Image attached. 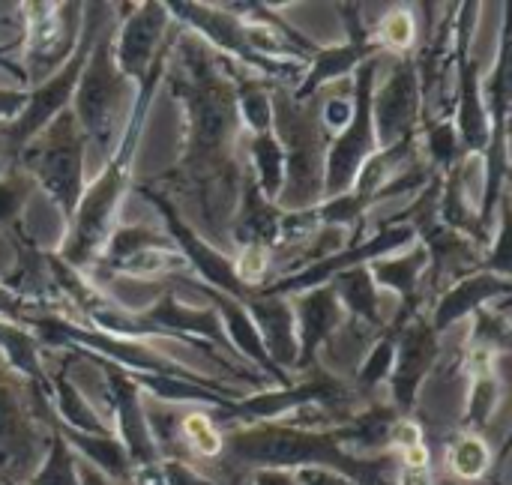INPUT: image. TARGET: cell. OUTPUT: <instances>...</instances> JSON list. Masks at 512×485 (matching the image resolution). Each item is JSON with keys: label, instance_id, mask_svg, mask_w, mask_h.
<instances>
[{"label": "cell", "instance_id": "cell-1", "mask_svg": "<svg viewBox=\"0 0 512 485\" xmlns=\"http://www.w3.org/2000/svg\"><path fill=\"white\" fill-rule=\"evenodd\" d=\"M168 48H171V39H165V45L153 57V66H150L147 78L141 81L138 99L132 105V114L126 117V126L120 132V141L111 150L108 165L99 171L96 183H90V189L81 195V201L72 213V231L63 243L60 261L75 273L90 267L99 258V249L105 246V240L111 237V222H114L117 204L129 186V168H132V159H135V150L141 141V126L147 120V111L153 108L156 87L165 75Z\"/></svg>", "mask_w": 512, "mask_h": 485}, {"label": "cell", "instance_id": "cell-2", "mask_svg": "<svg viewBox=\"0 0 512 485\" xmlns=\"http://www.w3.org/2000/svg\"><path fill=\"white\" fill-rule=\"evenodd\" d=\"M273 135L285 156V183L276 198L282 213L312 210L324 201L327 132L309 102H297L285 87L273 90Z\"/></svg>", "mask_w": 512, "mask_h": 485}, {"label": "cell", "instance_id": "cell-3", "mask_svg": "<svg viewBox=\"0 0 512 485\" xmlns=\"http://www.w3.org/2000/svg\"><path fill=\"white\" fill-rule=\"evenodd\" d=\"M129 78H123V72L114 63V33L105 30L96 36L90 57L81 69L78 87H75V120L84 132L87 141H93V147L99 153H111L117 144V132L120 126H126V90H129Z\"/></svg>", "mask_w": 512, "mask_h": 485}, {"label": "cell", "instance_id": "cell-4", "mask_svg": "<svg viewBox=\"0 0 512 485\" xmlns=\"http://www.w3.org/2000/svg\"><path fill=\"white\" fill-rule=\"evenodd\" d=\"M180 96L189 105V153H186V165L201 171L219 168L222 165V153L228 138L234 135V90L228 81H222L213 69L210 60L192 63V75L189 81H183Z\"/></svg>", "mask_w": 512, "mask_h": 485}, {"label": "cell", "instance_id": "cell-5", "mask_svg": "<svg viewBox=\"0 0 512 485\" xmlns=\"http://www.w3.org/2000/svg\"><path fill=\"white\" fill-rule=\"evenodd\" d=\"M39 141L24 147L27 168L42 183L48 198L60 207L66 219H72L81 195H84V147L87 138L75 120V114H57Z\"/></svg>", "mask_w": 512, "mask_h": 485}, {"label": "cell", "instance_id": "cell-6", "mask_svg": "<svg viewBox=\"0 0 512 485\" xmlns=\"http://www.w3.org/2000/svg\"><path fill=\"white\" fill-rule=\"evenodd\" d=\"M102 21H105L102 15H84V18H81V36H78L72 54L66 57L63 69H57L54 75H48L39 87L27 90V105H24V111H21L12 123L0 126V135H3L6 150L15 153V150L27 147V144H30V141L57 117V114L66 111V105H69L72 96H75L81 69H84V63H87V57H90V48H93V42H96V36H99Z\"/></svg>", "mask_w": 512, "mask_h": 485}, {"label": "cell", "instance_id": "cell-7", "mask_svg": "<svg viewBox=\"0 0 512 485\" xmlns=\"http://www.w3.org/2000/svg\"><path fill=\"white\" fill-rule=\"evenodd\" d=\"M378 60L360 63L354 72V114L351 123L327 144L324 156V201L351 192L360 165L378 150L375 120H372V93H375Z\"/></svg>", "mask_w": 512, "mask_h": 485}, {"label": "cell", "instance_id": "cell-8", "mask_svg": "<svg viewBox=\"0 0 512 485\" xmlns=\"http://www.w3.org/2000/svg\"><path fill=\"white\" fill-rule=\"evenodd\" d=\"M417 243V234L411 225H384L372 240L360 243V246H348V249H339L309 267H303L300 273H291L279 282H270V285H261L255 288L258 294H267V297H285V294H303V291H312V288H321V285H330L339 273L351 270V267H366L378 258H387L399 249H408Z\"/></svg>", "mask_w": 512, "mask_h": 485}, {"label": "cell", "instance_id": "cell-9", "mask_svg": "<svg viewBox=\"0 0 512 485\" xmlns=\"http://www.w3.org/2000/svg\"><path fill=\"white\" fill-rule=\"evenodd\" d=\"M27 15V84L30 81H45L48 75L57 72V60H66L81 36V12L78 3H33L24 6Z\"/></svg>", "mask_w": 512, "mask_h": 485}, {"label": "cell", "instance_id": "cell-10", "mask_svg": "<svg viewBox=\"0 0 512 485\" xmlns=\"http://www.w3.org/2000/svg\"><path fill=\"white\" fill-rule=\"evenodd\" d=\"M138 192L165 216V222H168V237H171V243L180 249V255H183V261L204 279V285L207 288H213V291H219V294H228V297H234V300H240V303H246L255 291H249L240 279H237V273H234V261H228L219 249H213L207 240H201L180 216H177V210H174V204L162 195V192H156V189H150V186H138Z\"/></svg>", "mask_w": 512, "mask_h": 485}, {"label": "cell", "instance_id": "cell-11", "mask_svg": "<svg viewBox=\"0 0 512 485\" xmlns=\"http://www.w3.org/2000/svg\"><path fill=\"white\" fill-rule=\"evenodd\" d=\"M420 102H423V81L417 72V60H399L390 78L372 93L378 150L414 135L420 120Z\"/></svg>", "mask_w": 512, "mask_h": 485}, {"label": "cell", "instance_id": "cell-12", "mask_svg": "<svg viewBox=\"0 0 512 485\" xmlns=\"http://www.w3.org/2000/svg\"><path fill=\"white\" fill-rule=\"evenodd\" d=\"M171 12L165 3H141L132 6V15L123 18L120 33L114 36V63L123 78L141 84L153 66V57L165 45V27Z\"/></svg>", "mask_w": 512, "mask_h": 485}, {"label": "cell", "instance_id": "cell-13", "mask_svg": "<svg viewBox=\"0 0 512 485\" xmlns=\"http://www.w3.org/2000/svg\"><path fill=\"white\" fill-rule=\"evenodd\" d=\"M441 360V336L429 327L426 318H411L396 333V357L390 372V390L402 411L414 408L417 387L426 381V375Z\"/></svg>", "mask_w": 512, "mask_h": 485}, {"label": "cell", "instance_id": "cell-14", "mask_svg": "<svg viewBox=\"0 0 512 485\" xmlns=\"http://www.w3.org/2000/svg\"><path fill=\"white\" fill-rule=\"evenodd\" d=\"M294 324H297V369H309L318 357V348L345 324V309L333 285H321L303 294H294Z\"/></svg>", "mask_w": 512, "mask_h": 485}, {"label": "cell", "instance_id": "cell-15", "mask_svg": "<svg viewBox=\"0 0 512 485\" xmlns=\"http://www.w3.org/2000/svg\"><path fill=\"white\" fill-rule=\"evenodd\" d=\"M243 306L264 342L270 363L285 375H288V369H297L300 345H297V324H294L291 303L285 297H267V294L255 291Z\"/></svg>", "mask_w": 512, "mask_h": 485}, {"label": "cell", "instance_id": "cell-16", "mask_svg": "<svg viewBox=\"0 0 512 485\" xmlns=\"http://www.w3.org/2000/svg\"><path fill=\"white\" fill-rule=\"evenodd\" d=\"M189 288L198 291V294L204 297V303H210V306L216 309V315H219V321H222V330H225V339H228V348H234L237 354H243L246 360H252L261 372L273 375L282 387H288L291 378H288L285 372H279V369L270 363V357H267V351H264V342H261L258 330H255V324H252L246 306H243L240 300L228 297V294H219V291L201 285V282H198V285L189 282Z\"/></svg>", "mask_w": 512, "mask_h": 485}, {"label": "cell", "instance_id": "cell-17", "mask_svg": "<svg viewBox=\"0 0 512 485\" xmlns=\"http://www.w3.org/2000/svg\"><path fill=\"white\" fill-rule=\"evenodd\" d=\"M453 126L459 135L462 159L471 153H486L492 138V120L483 99V81H480V63L474 57L459 63V93H456V114Z\"/></svg>", "mask_w": 512, "mask_h": 485}, {"label": "cell", "instance_id": "cell-18", "mask_svg": "<svg viewBox=\"0 0 512 485\" xmlns=\"http://www.w3.org/2000/svg\"><path fill=\"white\" fill-rule=\"evenodd\" d=\"M512 285L510 279H501L495 273H471V276H459L453 288H447L438 297V306L432 312L429 327L441 336L447 333L456 321H462L465 315H474L483 309V303L492 300H507Z\"/></svg>", "mask_w": 512, "mask_h": 485}, {"label": "cell", "instance_id": "cell-19", "mask_svg": "<svg viewBox=\"0 0 512 485\" xmlns=\"http://www.w3.org/2000/svg\"><path fill=\"white\" fill-rule=\"evenodd\" d=\"M381 48L369 39V36H351L345 45H330V48H318L309 63H306V75L300 81V87L291 93L297 102H309L327 81L342 78L348 72H357L360 63L372 60Z\"/></svg>", "mask_w": 512, "mask_h": 485}, {"label": "cell", "instance_id": "cell-20", "mask_svg": "<svg viewBox=\"0 0 512 485\" xmlns=\"http://www.w3.org/2000/svg\"><path fill=\"white\" fill-rule=\"evenodd\" d=\"M102 375L108 381V390L114 396V405H117V417H120V429L126 435V444L129 450L138 456V459H147L153 450H150V429L144 423V411H141V393H138V384L129 378V372L111 366V363H102Z\"/></svg>", "mask_w": 512, "mask_h": 485}, {"label": "cell", "instance_id": "cell-21", "mask_svg": "<svg viewBox=\"0 0 512 485\" xmlns=\"http://www.w3.org/2000/svg\"><path fill=\"white\" fill-rule=\"evenodd\" d=\"M279 222H282V210L258 192L255 180H249V186L243 189V207L234 222V237L243 246L255 243L270 249L273 243H279Z\"/></svg>", "mask_w": 512, "mask_h": 485}, {"label": "cell", "instance_id": "cell-22", "mask_svg": "<svg viewBox=\"0 0 512 485\" xmlns=\"http://www.w3.org/2000/svg\"><path fill=\"white\" fill-rule=\"evenodd\" d=\"M426 267H429V252L423 246H417L414 252L399 255V258H378V261L366 264V270H369L375 285H381L387 291H396L405 300L402 321L411 318V312H414L411 300L417 294V285H420V276H423Z\"/></svg>", "mask_w": 512, "mask_h": 485}, {"label": "cell", "instance_id": "cell-23", "mask_svg": "<svg viewBox=\"0 0 512 485\" xmlns=\"http://www.w3.org/2000/svg\"><path fill=\"white\" fill-rule=\"evenodd\" d=\"M333 291L342 303L345 312H351L354 318L381 327V300H378V285L372 282L366 267H351L345 273H339L333 282Z\"/></svg>", "mask_w": 512, "mask_h": 485}, {"label": "cell", "instance_id": "cell-24", "mask_svg": "<svg viewBox=\"0 0 512 485\" xmlns=\"http://www.w3.org/2000/svg\"><path fill=\"white\" fill-rule=\"evenodd\" d=\"M0 351L6 354V360L15 372H21L39 390H45V393L51 390V378L45 375V369L39 363V348H36L33 333H27L21 324L0 321Z\"/></svg>", "mask_w": 512, "mask_h": 485}, {"label": "cell", "instance_id": "cell-25", "mask_svg": "<svg viewBox=\"0 0 512 485\" xmlns=\"http://www.w3.org/2000/svg\"><path fill=\"white\" fill-rule=\"evenodd\" d=\"M249 153H252V165H255V186L258 192L276 204L282 183H285V156L282 147L276 141L273 132L264 135H252L249 138Z\"/></svg>", "mask_w": 512, "mask_h": 485}, {"label": "cell", "instance_id": "cell-26", "mask_svg": "<svg viewBox=\"0 0 512 485\" xmlns=\"http://www.w3.org/2000/svg\"><path fill=\"white\" fill-rule=\"evenodd\" d=\"M150 249H177L171 243V237L156 234L153 228L144 225H123V228H111V237L105 240V255H102V267L105 273L114 270L117 264H123L126 258L138 255V252H150Z\"/></svg>", "mask_w": 512, "mask_h": 485}, {"label": "cell", "instance_id": "cell-27", "mask_svg": "<svg viewBox=\"0 0 512 485\" xmlns=\"http://www.w3.org/2000/svg\"><path fill=\"white\" fill-rule=\"evenodd\" d=\"M234 105L243 114L252 135L273 132V93L264 81H252V78L240 81V90L234 93Z\"/></svg>", "mask_w": 512, "mask_h": 485}, {"label": "cell", "instance_id": "cell-28", "mask_svg": "<svg viewBox=\"0 0 512 485\" xmlns=\"http://www.w3.org/2000/svg\"><path fill=\"white\" fill-rule=\"evenodd\" d=\"M51 393H54V402H57V408H60L66 423H72L75 429H84L87 435H102L105 432L99 417L87 408V402L78 393V387L66 378V372H57L51 378Z\"/></svg>", "mask_w": 512, "mask_h": 485}, {"label": "cell", "instance_id": "cell-29", "mask_svg": "<svg viewBox=\"0 0 512 485\" xmlns=\"http://www.w3.org/2000/svg\"><path fill=\"white\" fill-rule=\"evenodd\" d=\"M489 462H492L489 444L477 435L459 438L450 450V468L462 480H480L489 471Z\"/></svg>", "mask_w": 512, "mask_h": 485}, {"label": "cell", "instance_id": "cell-30", "mask_svg": "<svg viewBox=\"0 0 512 485\" xmlns=\"http://www.w3.org/2000/svg\"><path fill=\"white\" fill-rule=\"evenodd\" d=\"M369 39L378 48H396V51L411 48L414 39H417V18L408 9H393V12H387L375 24V30L369 33Z\"/></svg>", "mask_w": 512, "mask_h": 485}, {"label": "cell", "instance_id": "cell-31", "mask_svg": "<svg viewBox=\"0 0 512 485\" xmlns=\"http://www.w3.org/2000/svg\"><path fill=\"white\" fill-rule=\"evenodd\" d=\"M426 147H429V156H432L435 174H447V171L459 168L462 150H459V135H456L453 117H450V120L429 123Z\"/></svg>", "mask_w": 512, "mask_h": 485}, {"label": "cell", "instance_id": "cell-32", "mask_svg": "<svg viewBox=\"0 0 512 485\" xmlns=\"http://www.w3.org/2000/svg\"><path fill=\"white\" fill-rule=\"evenodd\" d=\"M393 357H396V336L387 333V336H381V339L375 342V348H372L369 357L363 360L360 375H357L360 387H363V390H372V387H378L381 381H387L390 372H393Z\"/></svg>", "mask_w": 512, "mask_h": 485}, {"label": "cell", "instance_id": "cell-33", "mask_svg": "<svg viewBox=\"0 0 512 485\" xmlns=\"http://www.w3.org/2000/svg\"><path fill=\"white\" fill-rule=\"evenodd\" d=\"M501 399V381L498 375H474L471 393H468V423L471 426H486L495 405Z\"/></svg>", "mask_w": 512, "mask_h": 485}, {"label": "cell", "instance_id": "cell-34", "mask_svg": "<svg viewBox=\"0 0 512 485\" xmlns=\"http://www.w3.org/2000/svg\"><path fill=\"white\" fill-rule=\"evenodd\" d=\"M180 429H183V438L189 441V447L195 453H201V456H219L222 447H225L219 429L213 426V420L207 414H198V411L195 414H186L183 423H180Z\"/></svg>", "mask_w": 512, "mask_h": 485}, {"label": "cell", "instance_id": "cell-35", "mask_svg": "<svg viewBox=\"0 0 512 485\" xmlns=\"http://www.w3.org/2000/svg\"><path fill=\"white\" fill-rule=\"evenodd\" d=\"M267 270H270V249L255 246V243L243 246L240 258L234 261V273H237V279H240L249 291H255V285L264 282Z\"/></svg>", "mask_w": 512, "mask_h": 485}, {"label": "cell", "instance_id": "cell-36", "mask_svg": "<svg viewBox=\"0 0 512 485\" xmlns=\"http://www.w3.org/2000/svg\"><path fill=\"white\" fill-rule=\"evenodd\" d=\"M30 198H33V180L24 177L0 180V225L12 222L21 213V207H27Z\"/></svg>", "mask_w": 512, "mask_h": 485}, {"label": "cell", "instance_id": "cell-37", "mask_svg": "<svg viewBox=\"0 0 512 485\" xmlns=\"http://www.w3.org/2000/svg\"><path fill=\"white\" fill-rule=\"evenodd\" d=\"M486 267H489V273H495V276H501V279H510V207H507V195L501 198L498 243H495V249L489 252Z\"/></svg>", "mask_w": 512, "mask_h": 485}, {"label": "cell", "instance_id": "cell-38", "mask_svg": "<svg viewBox=\"0 0 512 485\" xmlns=\"http://www.w3.org/2000/svg\"><path fill=\"white\" fill-rule=\"evenodd\" d=\"M351 114H354V102H348L345 96H330L324 102V111H321V129L327 132V138L333 141L348 123H351Z\"/></svg>", "mask_w": 512, "mask_h": 485}, {"label": "cell", "instance_id": "cell-39", "mask_svg": "<svg viewBox=\"0 0 512 485\" xmlns=\"http://www.w3.org/2000/svg\"><path fill=\"white\" fill-rule=\"evenodd\" d=\"M90 456H96L105 468H111V471H117L120 465H123V453H120V447L114 444V441H96V438H90V435H81V438H75Z\"/></svg>", "mask_w": 512, "mask_h": 485}, {"label": "cell", "instance_id": "cell-40", "mask_svg": "<svg viewBox=\"0 0 512 485\" xmlns=\"http://www.w3.org/2000/svg\"><path fill=\"white\" fill-rule=\"evenodd\" d=\"M24 105H27V90H21V87H0V126H3V120H15L21 111H24Z\"/></svg>", "mask_w": 512, "mask_h": 485}, {"label": "cell", "instance_id": "cell-41", "mask_svg": "<svg viewBox=\"0 0 512 485\" xmlns=\"http://www.w3.org/2000/svg\"><path fill=\"white\" fill-rule=\"evenodd\" d=\"M24 315V300L18 291H12L9 285H0V318L9 324H21Z\"/></svg>", "mask_w": 512, "mask_h": 485}, {"label": "cell", "instance_id": "cell-42", "mask_svg": "<svg viewBox=\"0 0 512 485\" xmlns=\"http://www.w3.org/2000/svg\"><path fill=\"white\" fill-rule=\"evenodd\" d=\"M15 45H18V42H3V45H0V69L9 72V75L15 78L18 87H24V84H27V72H24L18 63H12V57H9V51H12Z\"/></svg>", "mask_w": 512, "mask_h": 485}, {"label": "cell", "instance_id": "cell-43", "mask_svg": "<svg viewBox=\"0 0 512 485\" xmlns=\"http://www.w3.org/2000/svg\"><path fill=\"white\" fill-rule=\"evenodd\" d=\"M402 459H405V471H426L429 468V450L423 444L402 450Z\"/></svg>", "mask_w": 512, "mask_h": 485}, {"label": "cell", "instance_id": "cell-44", "mask_svg": "<svg viewBox=\"0 0 512 485\" xmlns=\"http://www.w3.org/2000/svg\"><path fill=\"white\" fill-rule=\"evenodd\" d=\"M168 477H171V483L174 485H207L204 480H198L195 474H189L186 468H177V465L171 468V474H168Z\"/></svg>", "mask_w": 512, "mask_h": 485}, {"label": "cell", "instance_id": "cell-45", "mask_svg": "<svg viewBox=\"0 0 512 485\" xmlns=\"http://www.w3.org/2000/svg\"><path fill=\"white\" fill-rule=\"evenodd\" d=\"M258 485H294V480L285 477V474H261Z\"/></svg>", "mask_w": 512, "mask_h": 485}, {"label": "cell", "instance_id": "cell-46", "mask_svg": "<svg viewBox=\"0 0 512 485\" xmlns=\"http://www.w3.org/2000/svg\"><path fill=\"white\" fill-rule=\"evenodd\" d=\"M402 485H429V480H426V471H408V474H405V483Z\"/></svg>", "mask_w": 512, "mask_h": 485}]
</instances>
